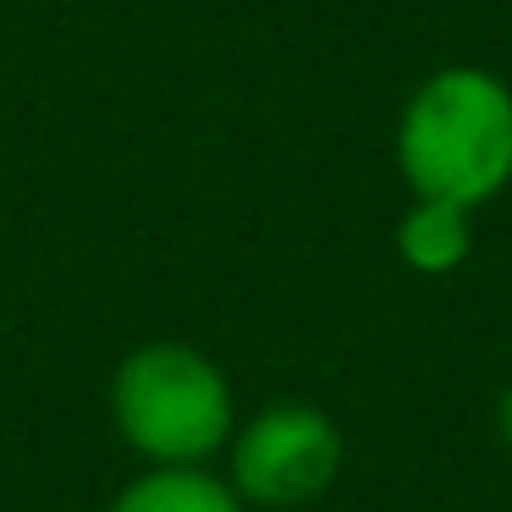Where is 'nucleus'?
Segmentation results:
<instances>
[{"mask_svg": "<svg viewBox=\"0 0 512 512\" xmlns=\"http://www.w3.org/2000/svg\"><path fill=\"white\" fill-rule=\"evenodd\" d=\"M397 166L419 199L485 204L512 177V94L490 72H435L402 111Z\"/></svg>", "mask_w": 512, "mask_h": 512, "instance_id": "f257e3e1", "label": "nucleus"}, {"mask_svg": "<svg viewBox=\"0 0 512 512\" xmlns=\"http://www.w3.org/2000/svg\"><path fill=\"white\" fill-rule=\"evenodd\" d=\"M116 424L144 457L188 468L210 457L232 430V391L204 353L155 342L116 375Z\"/></svg>", "mask_w": 512, "mask_h": 512, "instance_id": "f03ea898", "label": "nucleus"}, {"mask_svg": "<svg viewBox=\"0 0 512 512\" xmlns=\"http://www.w3.org/2000/svg\"><path fill=\"white\" fill-rule=\"evenodd\" d=\"M336 468H342V435L320 408H303V402L259 413L232 452L237 490L265 507H298L320 496Z\"/></svg>", "mask_w": 512, "mask_h": 512, "instance_id": "7ed1b4c3", "label": "nucleus"}, {"mask_svg": "<svg viewBox=\"0 0 512 512\" xmlns=\"http://www.w3.org/2000/svg\"><path fill=\"white\" fill-rule=\"evenodd\" d=\"M397 248L413 270L424 276H446L468 259L474 232H468V210L463 204H441V199H419V210L397 226Z\"/></svg>", "mask_w": 512, "mask_h": 512, "instance_id": "20e7f679", "label": "nucleus"}, {"mask_svg": "<svg viewBox=\"0 0 512 512\" xmlns=\"http://www.w3.org/2000/svg\"><path fill=\"white\" fill-rule=\"evenodd\" d=\"M111 512H243V507L221 479L199 474V468H160V474L133 479Z\"/></svg>", "mask_w": 512, "mask_h": 512, "instance_id": "39448f33", "label": "nucleus"}, {"mask_svg": "<svg viewBox=\"0 0 512 512\" xmlns=\"http://www.w3.org/2000/svg\"><path fill=\"white\" fill-rule=\"evenodd\" d=\"M501 441L512 446V391H507V397H501Z\"/></svg>", "mask_w": 512, "mask_h": 512, "instance_id": "423d86ee", "label": "nucleus"}]
</instances>
